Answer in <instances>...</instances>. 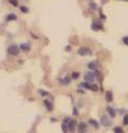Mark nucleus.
<instances>
[{
  "label": "nucleus",
  "mask_w": 128,
  "mask_h": 133,
  "mask_svg": "<svg viewBox=\"0 0 128 133\" xmlns=\"http://www.w3.org/2000/svg\"><path fill=\"white\" fill-rule=\"evenodd\" d=\"M92 29L95 31H98V30H102L104 29V26H102V22L100 21L99 19H95L93 23H92Z\"/></svg>",
  "instance_id": "obj_1"
},
{
  "label": "nucleus",
  "mask_w": 128,
  "mask_h": 133,
  "mask_svg": "<svg viewBox=\"0 0 128 133\" xmlns=\"http://www.w3.org/2000/svg\"><path fill=\"white\" fill-rule=\"evenodd\" d=\"M20 47H18L17 44H11L8 47V53H9L10 56H18L19 53V49Z\"/></svg>",
  "instance_id": "obj_2"
},
{
  "label": "nucleus",
  "mask_w": 128,
  "mask_h": 133,
  "mask_svg": "<svg viewBox=\"0 0 128 133\" xmlns=\"http://www.w3.org/2000/svg\"><path fill=\"white\" fill-rule=\"evenodd\" d=\"M78 55L79 56H90L92 55V50H90L88 47H81V48H79L78 49Z\"/></svg>",
  "instance_id": "obj_3"
},
{
  "label": "nucleus",
  "mask_w": 128,
  "mask_h": 133,
  "mask_svg": "<svg viewBox=\"0 0 128 133\" xmlns=\"http://www.w3.org/2000/svg\"><path fill=\"white\" fill-rule=\"evenodd\" d=\"M100 123H101V125H104L105 128L111 127V120L107 115H102L101 116L100 118Z\"/></svg>",
  "instance_id": "obj_4"
},
{
  "label": "nucleus",
  "mask_w": 128,
  "mask_h": 133,
  "mask_svg": "<svg viewBox=\"0 0 128 133\" xmlns=\"http://www.w3.org/2000/svg\"><path fill=\"white\" fill-rule=\"evenodd\" d=\"M96 79V73L95 72H86L85 73V81L92 83L94 82V80Z\"/></svg>",
  "instance_id": "obj_5"
},
{
  "label": "nucleus",
  "mask_w": 128,
  "mask_h": 133,
  "mask_svg": "<svg viewBox=\"0 0 128 133\" xmlns=\"http://www.w3.org/2000/svg\"><path fill=\"white\" fill-rule=\"evenodd\" d=\"M88 130V124L85 122H80L78 123V132L79 133H86Z\"/></svg>",
  "instance_id": "obj_6"
},
{
  "label": "nucleus",
  "mask_w": 128,
  "mask_h": 133,
  "mask_svg": "<svg viewBox=\"0 0 128 133\" xmlns=\"http://www.w3.org/2000/svg\"><path fill=\"white\" fill-rule=\"evenodd\" d=\"M98 65H99L98 61H95V60H94V61H90V62H88V64H87L88 69H89V70H93V71H97Z\"/></svg>",
  "instance_id": "obj_7"
},
{
  "label": "nucleus",
  "mask_w": 128,
  "mask_h": 133,
  "mask_svg": "<svg viewBox=\"0 0 128 133\" xmlns=\"http://www.w3.org/2000/svg\"><path fill=\"white\" fill-rule=\"evenodd\" d=\"M76 125H77L76 120H74V119L70 120V122L68 123V129H69V132L70 133H74V132L76 131Z\"/></svg>",
  "instance_id": "obj_8"
},
{
  "label": "nucleus",
  "mask_w": 128,
  "mask_h": 133,
  "mask_svg": "<svg viewBox=\"0 0 128 133\" xmlns=\"http://www.w3.org/2000/svg\"><path fill=\"white\" fill-rule=\"evenodd\" d=\"M105 99H106V101L108 102V103L113 102V100H114L113 92H111V91H106V93H105Z\"/></svg>",
  "instance_id": "obj_9"
},
{
  "label": "nucleus",
  "mask_w": 128,
  "mask_h": 133,
  "mask_svg": "<svg viewBox=\"0 0 128 133\" xmlns=\"http://www.w3.org/2000/svg\"><path fill=\"white\" fill-rule=\"evenodd\" d=\"M59 83L61 85H68L70 83V77L69 76H66L63 79H59Z\"/></svg>",
  "instance_id": "obj_10"
},
{
  "label": "nucleus",
  "mask_w": 128,
  "mask_h": 133,
  "mask_svg": "<svg viewBox=\"0 0 128 133\" xmlns=\"http://www.w3.org/2000/svg\"><path fill=\"white\" fill-rule=\"evenodd\" d=\"M106 110H107V112H108V114H109L110 118H115V116H116V110H115L114 108H111V107L108 105L106 108Z\"/></svg>",
  "instance_id": "obj_11"
},
{
  "label": "nucleus",
  "mask_w": 128,
  "mask_h": 133,
  "mask_svg": "<svg viewBox=\"0 0 128 133\" xmlns=\"http://www.w3.org/2000/svg\"><path fill=\"white\" fill-rule=\"evenodd\" d=\"M88 122L90 125H93L95 129H99V127H100V124H99L98 121H96V120H94V119H89L88 120Z\"/></svg>",
  "instance_id": "obj_12"
},
{
  "label": "nucleus",
  "mask_w": 128,
  "mask_h": 133,
  "mask_svg": "<svg viewBox=\"0 0 128 133\" xmlns=\"http://www.w3.org/2000/svg\"><path fill=\"white\" fill-rule=\"evenodd\" d=\"M92 85H93V83H89V82H81L79 84V87H81V88H85L87 90H92Z\"/></svg>",
  "instance_id": "obj_13"
},
{
  "label": "nucleus",
  "mask_w": 128,
  "mask_h": 133,
  "mask_svg": "<svg viewBox=\"0 0 128 133\" xmlns=\"http://www.w3.org/2000/svg\"><path fill=\"white\" fill-rule=\"evenodd\" d=\"M20 49L23 50V51H29V50H30V43L29 42L21 43V44H20Z\"/></svg>",
  "instance_id": "obj_14"
},
{
  "label": "nucleus",
  "mask_w": 128,
  "mask_h": 133,
  "mask_svg": "<svg viewBox=\"0 0 128 133\" xmlns=\"http://www.w3.org/2000/svg\"><path fill=\"white\" fill-rule=\"evenodd\" d=\"M6 20L7 21H12V20H17V16H16L15 14H10V15H8L6 17Z\"/></svg>",
  "instance_id": "obj_15"
},
{
  "label": "nucleus",
  "mask_w": 128,
  "mask_h": 133,
  "mask_svg": "<svg viewBox=\"0 0 128 133\" xmlns=\"http://www.w3.org/2000/svg\"><path fill=\"white\" fill-rule=\"evenodd\" d=\"M44 104H45V107L47 108L48 111H51V110H52V105H51L50 101H48V100H45V101H44Z\"/></svg>",
  "instance_id": "obj_16"
},
{
  "label": "nucleus",
  "mask_w": 128,
  "mask_h": 133,
  "mask_svg": "<svg viewBox=\"0 0 128 133\" xmlns=\"http://www.w3.org/2000/svg\"><path fill=\"white\" fill-rule=\"evenodd\" d=\"M38 93L41 95V97H47V95L49 94L48 91H46V90H42V89H39V90H38Z\"/></svg>",
  "instance_id": "obj_17"
},
{
  "label": "nucleus",
  "mask_w": 128,
  "mask_h": 133,
  "mask_svg": "<svg viewBox=\"0 0 128 133\" xmlns=\"http://www.w3.org/2000/svg\"><path fill=\"white\" fill-rule=\"evenodd\" d=\"M61 129H63V132H64V133H68V132H69V129H68V124H67V123H63V125H61Z\"/></svg>",
  "instance_id": "obj_18"
},
{
  "label": "nucleus",
  "mask_w": 128,
  "mask_h": 133,
  "mask_svg": "<svg viewBox=\"0 0 128 133\" xmlns=\"http://www.w3.org/2000/svg\"><path fill=\"white\" fill-rule=\"evenodd\" d=\"M114 133H124V129L120 127H115L114 128Z\"/></svg>",
  "instance_id": "obj_19"
},
{
  "label": "nucleus",
  "mask_w": 128,
  "mask_h": 133,
  "mask_svg": "<svg viewBox=\"0 0 128 133\" xmlns=\"http://www.w3.org/2000/svg\"><path fill=\"white\" fill-rule=\"evenodd\" d=\"M89 8H90V9H93V10H97V9H98V6H97L95 2L92 1V2L89 3Z\"/></svg>",
  "instance_id": "obj_20"
},
{
  "label": "nucleus",
  "mask_w": 128,
  "mask_h": 133,
  "mask_svg": "<svg viewBox=\"0 0 128 133\" xmlns=\"http://www.w3.org/2000/svg\"><path fill=\"white\" fill-rule=\"evenodd\" d=\"M123 124L124 125H127L128 124V114L126 113L125 115H124V119H123Z\"/></svg>",
  "instance_id": "obj_21"
},
{
  "label": "nucleus",
  "mask_w": 128,
  "mask_h": 133,
  "mask_svg": "<svg viewBox=\"0 0 128 133\" xmlns=\"http://www.w3.org/2000/svg\"><path fill=\"white\" fill-rule=\"evenodd\" d=\"M79 76H80L79 72H76V71H74V72L71 73V78H72V79H78V78H79Z\"/></svg>",
  "instance_id": "obj_22"
},
{
  "label": "nucleus",
  "mask_w": 128,
  "mask_h": 133,
  "mask_svg": "<svg viewBox=\"0 0 128 133\" xmlns=\"http://www.w3.org/2000/svg\"><path fill=\"white\" fill-rule=\"evenodd\" d=\"M98 90H99L98 85H97V84H95V83H93V85H92V91H94V92H97Z\"/></svg>",
  "instance_id": "obj_23"
},
{
  "label": "nucleus",
  "mask_w": 128,
  "mask_h": 133,
  "mask_svg": "<svg viewBox=\"0 0 128 133\" xmlns=\"http://www.w3.org/2000/svg\"><path fill=\"white\" fill-rule=\"evenodd\" d=\"M9 3H11L14 7H17L18 6V0H9Z\"/></svg>",
  "instance_id": "obj_24"
},
{
  "label": "nucleus",
  "mask_w": 128,
  "mask_h": 133,
  "mask_svg": "<svg viewBox=\"0 0 128 133\" xmlns=\"http://www.w3.org/2000/svg\"><path fill=\"white\" fill-rule=\"evenodd\" d=\"M20 10H21V11L23 12V14H27V12H28V11H29V10H28V8H27V7H25V6H22V7H20Z\"/></svg>",
  "instance_id": "obj_25"
},
{
  "label": "nucleus",
  "mask_w": 128,
  "mask_h": 133,
  "mask_svg": "<svg viewBox=\"0 0 128 133\" xmlns=\"http://www.w3.org/2000/svg\"><path fill=\"white\" fill-rule=\"evenodd\" d=\"M123 43L128 45V36H126V37H124V38H123Z\"/></svg>",
  "instance_id": "obj_26"
},
{
  "label": "nucleus",
  "mask_w": 128,
  "mask_h": 133,
  "mask_svg": "<svg viewBox=\"0 0 128 133\" xmlns=\"http://www.w3.org/2000/svg\"><path fill=\"white\" fill-rule=\"evenodd\" d=\"M70 120H71V119H70L69 116H66V118L64 119V123H67V124H68V123L70 122Z\"/></svg>",
  "instance_id": "obj_27"
},
{
  "label": "nucleus",
  "mask_w": 128,
  "mask_h": 133,
  "mask_svg": "<svg viewBox=\"0 0 128 133\" xmlns=\"http://www.w3.org/2000/svg\"><path fill=\"white\" fill-rule=\"evenodd\" d=\"M99 15H100V18H101L102 20H105V19H106V16H105V15H102V12H101L100 9H99Z\"/></svg>",
  "instance_id": "obj_28"
},
{
  "label": "nucleus",
  "mask_w": 128,
  "mask_h": 133,
  "mask_svg": "<svg viewBox=\"0 0 128 133\" xmlns=\"http://www.w3.org/2000/svg\"><path fill=\"white\" fill-rule=\"evenodd\" d=\"M71 50V45H66L65 47V51H70Z\"/></svg>",
  "instance_id": "obj_29"
},
{
  "label": "nucleus",
  "mask_w": 128,
  "mask_h": 133,
  "mask_svg": "<svg viewBox=\"0 0 128 133\" xmlns=\"http://www.w3.org/2000/svg\"><path fill=\"white\" fill-rule=\"evenodd\" d=\"M78 113H79V111H78V109H77V108H74V114L77 115Z\"/></svg>",
  "instance_id": "obj_30"
},
{
  "label": "nucleus",
  "mask_w": 128,
  "mask_h": 133,
  "mask_svg": "<svg viewBox=\"0 0 128 133\" xmlns=\"http://www.w3.org/2000/svg\"><path fill=\"white\" fill-rule=\"evenodd\" d=\"M119 113H121V114H123V113H125V114H126V110L120 109V110H119Z\"/></svg>",
  "instance_id": "obj_31"
},
{
  "label": "nucleus",
  "mask_w": 128,
  "mask_h": 133,
  "mask_svg": "<svg viewBox=\"0 0 128 133\" xmlns=\"http://www.w3.org/2000/svg\"><path fill=\"white\" fill-rule=\"evenodd\" d=\"M125 1H128V0H125Z\"/></svg>",
  "instance_id": "obj_32"
}]
</instances>
